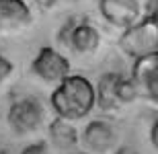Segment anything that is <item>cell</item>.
<instances>
[{"mask_svg": "<svg viewBox=\"0 0 158 154\" xmlns=\"http://www.w3.org/2000/svg\"><path fill=\"white\" fill-rule=\"evenodd\" d=\"M56 115L66 121H76L86 117L94 107V86L88 78L80 74H70L56 86L49 97Z\"/></svg>", "mask_w": 158, "mask_h": 154, "instance_id": "6da1fadb", "label": "cell"}, {"mask_svg": "<svg viewBox=\"0 0 158 154\" xmlns=\"http://www.w3.org/2000/svg\"><path fill=\"white\" fill-rule=\"evenodd\" d=\"M119 48L125 56L134 60L146 58L158 53V23L156 15H148L146 19L138 21L135 25L123 29L119 37Z\"/></svg>", "mask_w": 158, "mask_h": 154, "instance_id": "7a4b0ae2", "label": "cell"}, {"mask_svg": "<svg viewBox=\"0 0 158 154\" xmlns=\"http://www.w3.org/2000/svg\"><path fill=\"white\" fill-rule=\"evenodd\" d=\"M6 119H8L10 130L17 136H29L41 127L43 119H45V109H43L39 99L25 97V99H19L10 105Z\"/></svg>", "mask_w": 158, "mask_h": 154, "instance_id": "3957f363", "label": "cell"}, {"mask_svg": "<svg viewBox=\"0 0 158 154\" xmlns=\"http://www.w3.org/2000/svg\"><path fill=\"white\" fill-rule=\"evenodd\" d=\"M31 72L47 84H60L64 78L70 76V60L58 49L43 45L31 62Z\"/></svg>", "mask_w": 158, "mask_h": 154, "instance_id": "277c9868", "label": "cell"}, {"mask_svg": "<svg viewBox=\"0 0 158 154\" xmlns=\"http://www.w3.org/2000/svg\"><path fill=\"white\" fill-rule=\"evenodd\" d=\"M60 41L78 53H94L101 45V33L90 23H78L70 19L60 33Z\"/></svg>", "mask_w": 158, "mask_h": 154, "instance_id": "5b68a950", "label": "cell"}, {"mask_svg": "<svg viewBox=\"0 0 158 154\" xmlns=\"http://www.w3.org/2000/svg\"><path fill=\"white\" fill-rule=\"evenodd\" d=\"M131 82L135 84L140 97H146L152 103L158 101V53L135 60L131 68Z\"/></svg>", "mask_w": 158, "mask_h": 154, "instance_id": "8992f818", "label": "cell"}, {"mask_svg": "<svg viewBox=\"0 0 158 154\" xmlns=\"http://www.w3.org/2000/svg\"><path fill=\"white\" fill-rule=\"evenodd\" d=\"M82 144L86 146L88 152L107 154L117 148V131L105 119H93L82 131Z\"/></svg>", "mask_w": 158, "mask_h": 154, "instance_id": "52a82bcc", "label": "cell"}, {"mask_svg": "<svg viewBox=\"0 0 158 154\" xmlns=\"http://www.w3.org/2000/svg\"><path fill=\"white\" fill-rule=\"evenodd\" d=\"M99 10L113 27L127 29L140 21V0H99Z\"/></svg>", "mask_w": 158, "mask_h": 154, "instance_id": "ba28073f", "label": "cell"}, {"mask_svg": "<svg viewBox=\"0 0 158 154\" xmlns=\"http://www.w3.org/2000/svg\"><path fill=\"white\" fill-rule=\"evenodd\" d=\"M31 8L25 0H0V33H17L31 25Z\"/></svg>", "mask_w": 158, "mask_h": 154, "instance_id": "9c48e42d", "label": "cell"}, {"mask_svg": "<svg viewBox=\"0 0 158 154\" xmlns=\"http://www.w3.org/2000/svg\"><path fill=\"white\" fill-rule=\"evenodd\" d=\"M119 82H121V74H117V72H105L99 78V82L94 86V105H99L101 111L111 113L121 107Z\"/></svg>", "mask_w": 158, "mask_h": 154, "instance_id": "30bf717a", "label": "cell"}, {"mask_svg": "<svg viewBox=\"0 0 158 154\" xmlns=\"http://www.w3.org/2000/svg\"><path fill=\"white\" fill-rule=\"evenodd\" d=\"M47 136H49V142H52L53 148L64 150V152H70L78 146L80 142V136H78V130L74 127L72 121H66L62 117H56L47 127Z\"/></svg>", "mask_w": 158, "mask_h": 154, "instance_id": "8fae6325", "label": "cell"}, {"mask_svg": "<svg viewBox=\"0 0 158 154\" xmlns=\"http://www.w3.org/2000/svg\"><path fill=\"white\" fill-rule=\"evenodd\" d=\"M138 97H140V93L135 89V84L131 82V78L121 76V82H119V101H121V105L131 103L134 99H138Z\"/></svg>", "mask_w": 158, "mask_h": 154, "instance_id": "7c38bea8", "label": "cell"}, {"mask_svg": "<svg viewBox=\"0 0 158 154\" xmlns=\"http://www.w3.org/2000/svg\"><path fill=\"white\" fill-rule=\"evenodd\" d=\"M21 154H49V148H47V142H35L25 146Z\"/></svg>", "mask_w": 158, "mask_h": 154, "instance_id": "4fadbf2b", "label": "cell"}, {"mask_svg": "<svg viewBox=\"0 0 158 154\" xmlns=\"http://www.w3.org/2000/svg\"><path fill=\"white\" fill-rule=\"evenodd\" d=\"M10 74H12V62L0 53V84L4 82V80L10 76Z\"/></svg>", "mask_w": 158, "mask_h": 154, "instance_id": "5bb4252c", "label": "cell"}, {"mask_svg": "<svg viewBox=\"0 0 158 154\" xmlns=\"http://www.w3.org/2000/svg\"><path fill=\"white\" fill-rule=\"evenodd\" d=\"M58 2H60V0H35V4L39 6L41 10H52Z\"/></svg>", "mask_w": 158, "mask_h": 154, "instance_id": "9a60e30c", "label": "cell"}, {"mask_svg": "<svg viewBox=\"0 0 158 154\" xmlns=\"http://www.w3.org/2000/svg\"><path fill=\"white\" fill-rule=\"evenodd\" d=\"M115 154H140L138 152V148H134V146H119V148H115Z\"/></svg>", "mask_w": 158, "mask_h": 154, "instance_id": "2e32d148", "label": "cell"}, {"mask_svg": "<svg viewBox=\"0 0 158 154\" xmlns=\"http://www.w3.org/2000/svg\"><path fill=\"white\" fill-rule=\"evenodd\" d=\"M156 134H158V123L154 121V123H152V131H150V140H152V146H154V148L158 146V138H156Z\"/></svg>", "mask_w": 158, "mask_h": 154, "instance_id": "e0dca14e", "label": "cell"}, {"mask_svg": "<svg viewBox=\"0 0 158 154\" xmlns=\"http://www.w3.org/2000/svg\"><path fill=\"white\" fill-rule=\"evenodd\" d=\"M70 154H88V152H70Z\"/></svg>", "mask_w": 158, "mask_h": 154, "instance_id": "ac0fdd59", "label": "cell"}]
</instances>
